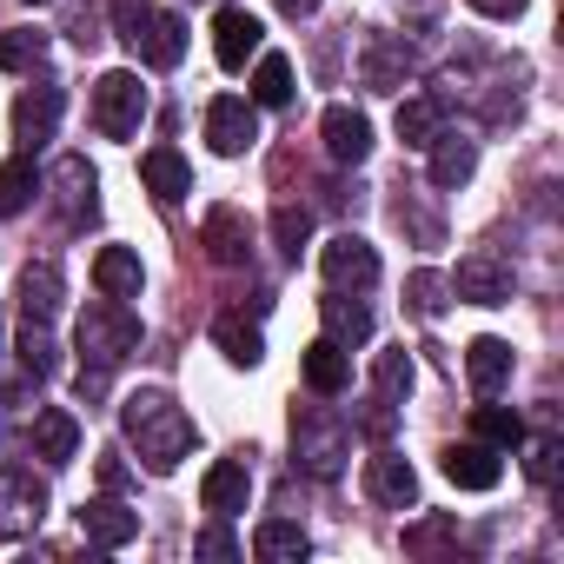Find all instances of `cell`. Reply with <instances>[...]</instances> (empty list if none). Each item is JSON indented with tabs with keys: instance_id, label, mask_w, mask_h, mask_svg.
<instances>
[{
	"instance_id": "cell-1",
	"label": "cell",
	"mask_w": 564,
	"mask_h": 564,
	"mask_svg": "<svg viewBox=\"0 0 564 564\" xmlns=\"http://www.w3.org/2000/svg\"><path fill=\"white\" fill-rule=\"evenodd\" d=\"M120 432H127V445L140 452V465L153 471V478H173L180 465H186V452H193V419L173 405V392H160V386H140L127 405H120Z\"/></svg>"
},
{
	"instance_id": "cell-2",
	"label": "cell",
	"mask_w": 564,
	"mask_h": 564,
	"mask_svg": "<svg viewBox=\"0 0 564 564\" xmlns=\"http://www.w3.org/2000/svg\"><path fill=\"white\" fill-rule=\"evenodd\" d=\"M80 366L87 372H107L113 379V366H127L133 352H140V319H133V306L127 300H94L87 313H80Z\"/></svg>"
},
{
	"instance_id": "cell-3",
	"label": "cell",
	"mask_w": 564,
	"mask_h": 564,
	"mask_svg": "<svg viewBox=\"0 0 564 564\" xmlns=\"http://www.w3.org/2000/svg\"><path fill=\"white\" fill-rule=\"evenodd\" d=\"M293 458H300V471H313V478H339L346 458H352V419L333 412V405L293 412Z\"/></svg>"
},
{
	"instance_id": "cell-4",
	"label": "cell",
	"mask_w": 564,
	"mask_h": 564,
	"mask_svg": "<svg viewBox=\"0 0 564 564\" xmlns=\"http://www.w3.org/2000/svg\"><path fill=\"white\" fill-rule=\"evenodd\" d=\"M120 41L133 47L140 67L153 74H173L186 61V21L166 14V8H120Z\"/></svg>"
},
{
	"instance_id": "cell-5",
	"label": "cell",
	"mask_w": 564,
	"mask_h": 564,
	"mask_svg": "<svg viewBox=\"0 0 564 564\" xmlns=\"http://www.w3.org/2000/svg\"><path fill=\"white\" fill-rule=\"evenodd\" d=\"M147 113H153V94H147V80L133 67H113V74L94 80V127H100V140H133L147 127Z\"/></svg>"
},
{
	"instance_id": "cell-6",
	"label": "cell",
	"mask_w": 564,
	"mask_h": 564,
	"mask_svg": "<svg viewBox=\"0 0 564 564\" xmlns=\"http://www.w3.org/2000/svg\"><path fill=\"white\" fill-rule=\"evenodd\" d=\"M47 518V485L28 465H0V538H34Z\"/></svg>"
},
{
	"instance_id": "cell-7",
	"label": "cell",
	"mask_w": 564,
	"mask_h": 564,
	"mask_svg": "<svg viewBox=\"0 0 564 564\" xmlns=\"http://www.w3.org/2000/svg\"><path fill=\"white\" fill-rule=\"evenodd\" d=\"M445 286H452L465 306H511V286H518V279H511V259H498V252H465Z\"/></svg>"
},
{
	"instance_id": "cell-8",
	"label": "cell",
	"mask_w": 564,
	"mask_h": 564,
	"mask_svg": "<svg viewBox=\"0 0 564 564\" xmlns=\"http://www.w3.org/2000/svg\"><path fill=\"white\" fill-rule=\"evenodd\" d=\"M319 272H326V286H333V293H366L372 279H379V252H372V239L339 232V239H326Z\"/></svg>"
},
{
	"instance_id": "cell-9",
	"label": "cell",
	"mask_w": 564,
	"mask_h": 564,
	"mask_svg": "<svg viewBox=\"0 0 564 564\" xmlns=\"http://www.w3.org/2000/svg\"><path fill=\"white\" fill-rule=\"evenodd\" d=\"M206 140H213V153H226V160L252 153V147H259V107L239 100V94H219V100L206 107Z\"/></svg>"
},
{
	"instance_id": "cell-10",
	"label": "cell",
	"mask_w": 564,
	"mask_h": 564,
	"mask_svg": "<svg viewBox=\"0 0 564 564\" xmlns=\"http://www.w3.org/2000/svg\"><path fill=\"white\" fill-rule=\"evenodd\" d=\"M54 193H61V219L67 226H94L100 219V173L87 166V153L54 160Z\"/></svg>"
},
{
	"instance_id": "cell-11",
	"label": "cell",
	"mask_w": 564,
	"mask_h": 564,
	"mask_svg": "<svg viewBox=\"0 0 564 564\" xmlns=\"http://www.w3.org/2000/svg\"><path fill=\"white\" fill-rule=\"evenodd\" d=\"M366 491H372V505H386V511H412V505H419V471H412V458H399V452L379 438V452L366 458Z\"/></svg>"
},
{
	"instance_id": "cell-12",
	"label": "cell",
	"mask_w": 564,
	"mask_h": 564,
	"mask_svg": "<svg viewBox=\"0 0 564 564\" xmlns=\"http://www.w3.org/2000/svg\"><path fill=\"white\" fill-rule=\"evenodd\" d=\"M359 80H366L372 94H405V80H412V47H405L399 34H372L366 54H359Z\"/></svg>"
},
{
	"instance_id": "cell-13",
	"label": "cell",
	"mask_w": 564,
	"mask_h": 564,
	"mask_svg": "<svg viewBox=\"0 0 564 564\" xmlns=\"http://www.w3.org/2000/svg\"><path fill=\"white\" fill-rule=\"evenodd\" d=\"M259 41H265L259 14H246V8H219V21H213V54H219L226 74H239V67L259 54Z\"/></svg>"
},
{
	"instance_id": "cell-14",
	"label": "cell",
	"mask_w": 564,
	"mask_h": 564,
	"mask_svg": "<svg viewBox=\"0 0 564 564\" xmlns=\"http://www.w3.org/2000/svg\"><path fill=\"white\" fill-rule=\"evenodd\" d=\"M61 107H67V100H61V87H47V80L21 94V107H14V140H21V153H34V147H47V140H54Z\"/></svg>"
},
{
	"instance_id": "cell-15",
	"label": "cell",
	"mask_w": 564,
	"mask_h": 564,
	"mask_svg": "<svg viewBox=\"0 0 564 564\" xmlns=\"http://www.w3.org/2000/svg\"><path fill=\"white\" fill-rule=\"evenodd\" d=\"M425 153H432V186H438V193H458V186L478 173V140H471V133H452V127H438Z\"/></svg>"
},
{
	"instance_id": "cell-16",
	"label": "cell",
	"mask_w": 564,
	"mask_h": 564,
	"mask_svg": "<svg viewBox=\"0 0 564 564\" xmlns=\"http://www.w3.org/2000/svg\"><path fill=\"white\" fill-rule=\"evenodd\" d=\"M246 498H252V471H246V458H219V465L199 478V505H206L213 518H239Z\"/></svg>"
},
{
	"instance_id": "cell-17",
	"label": "cell",
	"mask_w": 564,
	"mask_h": 564,
	"mask_svg": "<svg viewBox=\"0 0 564 564\" xmlns=\"http://www.w3.org/2000/svg\"><path fill=\"white\" fill-rule=\"evenodd\" d=\"M319 133H326V153H333L339 166H359V160L372 153V120H366L359 107H326Z\"/></svg>"
},
{
	"instance_id": "cell-18",
	"label": "cell",
	"mask_w": 564,
	"mask_h": 564,
	"mask_svg": "<svg viewBox=\"0 0 564 564\" xmlns=\"http://www.w3.org/2000/svg\"><path fill=\"white\" fill-rule=\"evenodd\" d=\"M140 180H147V193H153L160 206H180V199L193 193V166L180 160V147H147V153H140Z\"/></svg>"
},
{
	"instance_id": "cell-19",
	"label": "cell",
	"mask_w": 564,
	"mask_h": 564,
	"mask_svg": "<svg viewBox=\"0 0 564 564\" xmlns=\"http://www.w3.org/2000/svg\"><path fill=\"white\" fill-rule=\"evenodd\" d=\"M445 478L458 491H491L505 478V465H498V452L485 438H465V445H445Z\"/></svg>"
},
{
	"instance_id": "cell-20",
	"label": "cell",
	"mask_w": 564,
	"mask_h": 564,
	"mask_svg": "<svg viewBox=\"0 0 564 564\" xmlns=\"http://www.w3.org/2000/svg\"><path fill=\"white\" fill-rule=\"evenodd\" d=\"M80 531H87L100 551H127V544L140 538V511H127L120 498H94V505H80Z\"/></svg>"
},
{
	"instance_id": "cell-21",
	"label": "cell",
	"mask_w": 564,
	"mask_h": 564,
	"mask_svg": "<svg viewBox=\"0 0 564 564\" xmlns=\"http://www.w3.org/2000/svg\"><path fill=\"white\" fill-rule=\"evenodd\" d=\"M94 286H100L107 300H140V286H147L140 252H133V246H100V252H94Z\"/></svg>"
},
{
	"instance_id": "cell-22",
	"label": "cell",
	"mask_w": 564,
	"mask_h": 564,
	"mask_svg": "<svg viewBox=\"0 0 564 564\" xmlns=\"http://www.w3.org/2000/svg\"><path fill=\"white\" fill-rule=\"evenodd\" d=\"M300 372H306V386H313L319 399H339V392L352 386V352H346L339 339H313L306 359H300Z\"/></svg>"
},
{
	"instance_id": "cell-23",
	"label": "cell",
	"mask_w": 564,
	"mask_h": 564,
	"mask_svg": "<svg viewBox=\"0 0 564 564\" xmlns=\"http://www.w3.org/2000/svg\"><path fill=\"white\" fill-rule=\"evenodd\" d=\"M319 319H326V339H339L346 352L372 339V306H366L359 293H326V300H319Z\"/></svg>"
},
{
	"instance_id": "cell-24",
	"label": "cell",
	"mask_w": 564,
	"mask_h": 564,
	"mask_svg": "<svg viewBox=\"0 0 564 564\" xmlns=\"http://www.w3.org/2000/svg\"><path fill=\"white\" fill-rule=\"evenodd\" d=\"M465 379H471L478 399H498L511 386V346L505 339H471L465 346Z\"/></svg>"
},
{
	"instance_id": "cell-25",
	"label": "cell",
	"mask_w": 564,
	"mask_h": 564,
	"mask_svg": "<svg viewBox=\"0 0 564 564\" xmlns=\"http://www.w3.org/2000/svg\"><path fill=\"white\" fill-rule=\"evenodd\" d=\"M313 551V538H306V524H293V518H265L259 531H252V557L259 564H300Z\"/></svg>"
},
{
	"instance_id": "cell-26",
	"label": "cell",
	"mask_w": 564,
	"mask_h": 564,
	"mask_svg": "<svg viewBox=\"0 0 564 564\" xmlns=\"http://www.w3.org/2000/svg\"><path fill=\"white\" fill-rule=\"evenodd\" d=\"M74 452H80V419H74V412H61V405L34 412V458H47V465H67Z\"/></svg>"
},
{
	"instance_id": "cell-27",
	"label": "cell",
	"mask_w": 564,
	"mask_h": 564,
	"mask_svg": "<svg viewBox=\"0 0 564 564\" xmlns=\"http://www.w3.org/2000/svg\"><path fill=\"white\" fill-rule=\"evenodd\" d=\"M392 127H399V140H405V147H419V153H425V147H432V133L445 127V100H438V94H405Z\"/></svg>"
},
{
	"instance_id": "cell-28",
	"label": "cell",
	"mask_w": 564,
	"mask_h": 564,
	"mask_svg": "<svg viewBox=\"0 0 564 564\" xmlns=\"http://www.w3.org/2000/svg\"><path fill=\"white\" fill-rule=\"evenodd\" d=\"M21 313L54 326V313H61V265L54 259H41V265L21 272Z\"/></svg>"
},
{
	"instance_id": "cell-29",
	"label": "cell",
	"mask_w": 564,
	"mask_h": 564,
	"mask_svg": "<svg viewBox=\"0 0 564 564\" xmlns=\"http://www.w3.org/2000/svg\"><path fill=\"white\" fill-rule=\"evenodd\" d=\"M213 346L226 352V366H246V372L265 359V339H259V326H246L239 313H219V319H213Z\"/></svg>"
},
{
	"instance_id": "cell-30",
	"label": "cell",
	"mask_w": 564,
	"mask_h": 564,
	"mask_svg": "<svg viewBox=\"0 0 564 564\" xmlns=\"http://www.w3.org/2000/svg\"><path fill=\"white\" fill-rule=\"evenodd\" d=\"M252 107H293V61L252 54Z\"/></svg>"
},
{
	"instance_id": "cell-31",
	"label": "cell",
	"mask_w": 564,
	"mask_h": 564,
	"mask_svg": "<svg viewBox=\"0 0 564 564\" xmlns=\"http://www.w3.org/2000/svg\"><path fill=\"white\" fill-rule=\"evenodd\" d=\"M34 193H41V180H34V153H21V160H8L0 166V213H28L34 206Z\"/></svg>"
},
{
	"instance_id": "cell-32",
	"label": "cell",
	"mask_w": 564,
	"mask_h": 564,
	"mask_svg": "<svg viewBox=\"0 0 564 564\" xmlns=\"http://www.w3.org/2000/svg\"><path fill=\"white\" fill-rule=\"evenodd\" d=\"M206 252H213L219 265H239V259H246V226H239V213H232V206L206 213Z\"/></svg>"
},
{
	"instance_id": "cell-33",
	"label": "cell",
	"mask_w": 564,
	"mask_h": 564,
	"mask_svg": "<svg viewBox=\"0 0 564 564\" xmlns=\"http://www.w3.org/2000/svg\"><path fill=\"white\" fill-rule=\"evenodd\" d=\"M21 366H28V379H54V372H61V346H54V326H47V319H28V333H21Z\"/></svg>"
},
{
	"instance_id": "cell-34",
	"label": "cell",
	"mask_w": 564,
	"mask_h": 564,
	"mask_svg": "<svg viewBox=\"0 0 564 564\" xmlns=\"http://www.w3.org/2000/svg\"><path fill=\"white\" fill-rule=\"evenodd\" d=\"M471 425H478V438H485L491 452H518V445H524V419L505 412V405H478Z\"/></svg>"
},
{
	"instance_id": "cell-35",
	"label": "cell",
	"mask_w": 564,
	"mask_h": 564,
	"mask_svg": "<svg viewBox=\"0 0 564 564\" xmlns=\"http://www.w3.org/2000/svg\"><path fill=\"white\" fill-rule=\"evenodd\" d=\"M372 392L392 399V405H405V392H412V359H405V346H392V352L372 359Z\"/></svg>"
},
{
	"instance_id": "cell-36",
	"label": "cell",
	"mask_w": 564,
	"mask_h": 564,
	"mask_svg": "<svg viewBox=\"0 0 564 564\" xmlns=\"http://www.w3.org/2000/svg\"><path fill=\"white\" fill-rule=\"evenodd\" d=\"M272 239H279V252H286V259H300V246L313 239V213L306 206H279L272 213Z\"/></svg>"
},
{
	"instance_id": "cell-37",
	"label": "cell",
	"mask_w": 564,
	"mask_h": 564,
	"mask_svg": "<svg viewBox=\"0 0 564 564\" xmlns=\"http://www.w3.org/2000/svg\"><path fill=\"white\" fill-rule=\"evenodd\" d=\"M445 293H452V286H445L438 272H412V279H405V306H412L419 319H438V313H445Z\"/></svg>"
},
{
	"instance_id": "cell-38",
	"label": "cell",
	"mask_w": 564,
	"mask_h": 564,
	"mask_svg": "<svg viewBox=\"0 0 564 564\" xmlns=\"http://www.w3.org/2000/svg\"><path fill=\"white\" fill-rule=\"evenodd\" d=\"M41 54H47V34H34V28H14V34H0V67H41Z\"/></svg>"
},
{
	"instance_id": "cell-39",
	"label": "cell",
	"mask_w": 564,
	"mask_h": 564,
	"mask_svg": "<svg viewBox=\"0 0 564 564\" xmlns=\"http://www.w3.org/2000/svg\"><path fill=\"white\" fill-rule=\"evenodd\" d=\"M399 226H412V232H419V246H445V219H438L432 206H419V193H405V199H399Z\"/></svg>"
},
{
	"instance_id": "cell-40",
	"label": "cell",
	"mask_w": 564,
	"mask_h": 564,
	"mask_svg": "<svg viewBox=\"0 0 564 564\" xmlns=\"http://www.w3.org/2000/svg\"><path fill=\"white\" fill-rule=\"evenodd\" d=\"M518 452H524V471H531L538 485H551V478H557V458H564V445H557L551 432H544V438H531V432H524V445H518Z\"/></svg>"
},
{
	"instance_id": "cell-41",
	"label": "cell",
	"mask_w": 564,
	"mask_h": 564,
	"mask_svg": "<svg viewBox=\"0 0 564 564\" xmlns=\"http://www.w3.org/2000/svg\"><path fill=\"white\" fill-rule=\"evenodd\" d=\"M445 544H458V531H452V518H419V524H405V551H419V557H432V551H445Z\"/></svg>"
},
{
	"instance_id": "cell-42",
	"label": "cell",
	"mask_w": 564,
	"mask_h": 564,
	"mask_svg": "<svg viewBox=\"0 0 564 564\" xmlns=\"http://www.w3.org/2000/svg\"><path fill=\"white\" fill-rule=\"evenodd\" d=\"M193 551H199V557H213V564H226V557H239V538L226 531V518H213V524L193 538Z\"/></svg>"
},
{
	"instance_id": "cell-43",
	"label": "cell",
	"mask_w": 564,
	"mask_h": 564,
	"mask_svg": "<svg viewBox=\"0 0 564 564\" xmlns=\"http://www.w3.org/2000/svg\"><path fill=\"white\" fill-rule=\"evenodd\" d=\"M392 425H399V405L372 392V399H366V412H359V432H366V438H392Z\"/></svg>"
},
{
	"instance_id": "cell-44",
	"label": "cell",
	"mask_w": 564,
	"mask_h": 564,
	"mask_svg": "<svg viewBox=\"0 0 564 564\" xmlns=\"http://www.w3.org/2000/svg\"><path fill=\"white\" fill-rule=\"evenodd\" d=\"M465 8H471V14H485V21H518L531 0H465Z\"/></svg>"
},
{
	"instance_id": "cell-45",
	"label": "cell",
	"mask_w": 564,
	"mask_h": 564,
	"mask_svg": "<svg viewBox=\"0 0 564 564\" xmlns=\"http://www.w3.org/2000/svg\"><path fill=\"white\" fill-rule=\"evenodd\" d=\"M100 485H107V491H120V485H127V471H120V458H113V452L100 458Z\"/></svg>"
},
{
	"instance_id": "cell-46",
	"label": "cell",
	"mask_w": 564,
	"mask_h": 564,
	"mask_svg": "<svg viewBox=\"0 0 564 564\" xmlns=\"http://www.w3.org/2000/svg\"><path fill=\"white\" fill-rule=\"evenodd\" d=\"M279 14H293V21H306V14H319V0H272Z\"/></svg>"
},
{
	"instance_id": "cell-47",
	"label": "cell",
	"mask_w": 564,
	"mask_h": 564,
	"mask_svg": "<svg viewBox=\"0 0 564 564\" xmlns=\"http://www.w3.org/2000/svg\"><path fill=\"white\" fill-rule=\"evenodd\" d=\"M0 352H8V339H0Z\"/></svg>"
},
{
	"instance_id": "cell-48",
	"label": "cell",
	"mask_w": 564,
	"mask_h": 564,
	"mask_svg": "<svg viewBox=\"0 0 564 564\" xmlns=\"http://www.w3.org/2000/svg\"><path fill=\"white\" fill-rule=\"evenodd\" d=\"M34 8H47V0H34Z\"/></svg>"
}]
</instances>
